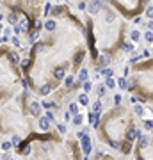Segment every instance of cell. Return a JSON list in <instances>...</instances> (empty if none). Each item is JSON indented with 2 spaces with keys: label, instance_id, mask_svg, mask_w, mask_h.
Instances as JSON below:
<instances>
[{
  "label": "cell",
  "instance_id": "obj_1",
  "mask_svg": "<svg viewBox=\"0 0 153 160\" xmlns=\"http://www.w3.org/2000/svg\"><path fill=\"white\" fill-rule=\"evenodd\" d=\"M95 126L100 132L102 142H107L110 148L121 149L123 155L130 153L132 142L139 135L137 130H135V124H134V117L119 107L109 112L102 121L96 119Z\"/></svg>",
  "mask_w": 153,
  "mask_h": 160
},
{
  "label": "cell",
  "instance_id": "obj_2",
  "mask_svg": "<svg viewBox=\"0 0 153 160\" xmlns=\"http://www.w3.org/2000/svg\"><path fill=\"white\" fill-rule=\"evenodd\" d=\"M30 102L27 100V93H22L18 96L13 91H4L0 93V132L9 133L15 128L22 130L23 126V117L30 114V109L25 110V107H29Z\"/></svg>",
  "mask_w": 153,
  "mask_h": 160
},
{
  "label": "cell",
  "instance_id": "obj_3",
  "mask_svg": "<svg viewBox=\"0 0 153 160\" xmlns=\"http://www.w3.org/2000/svg\"><path fill=\"white\" fill-rule=\"evenodd\" d=\"M141 75H132L126 82V89H130L139 102H151V62L148 61L146 68H139Z\"/></svg>",
  "mask_w": 153,
  "mask_h": 160
},
{
  "label": "cell",
  "instance_id": "obj_4",
  "mask_svg": "<svg viewBox=\"0 0 153 160\" xmlns=\"http://www.w3.org/2000/svg\"><path fill=\"white\" fill-rule=\"evenodd\" d=\"M86 7H87V11L91 15H96V13L102 9V2H100V0H93V2H89V6H86Z\"/></svg>",
  "mask_w": 153,
  "mask_h": 160
},
{
  "label": "cell",
  "instance_id": "obj_5",
  "mask_svg": "<svg viewBox=\"0 0 153 160\" xmlns=\"http://www.w3.org/2000/svg\"><path fill=\"white\" fill-rule=\"evenodd\" d=\"M39 112H41V105H39L37 102H30V116L37 117L39 116Z\"/></svg>",
  "mask_w": 153,
  "mask_h": 160
},
{
  "label": "cell",
  "instance_id": "obj_6",
  "mask_svg": "<svg viewBox=\"0 0 153 160\" xmlns=\"http://www.w3.org/2000/svg\"><path fill=\"white\" fill-rule=\"evenodd\" d=\"M82 139V149H84V153L86 155H89V151H91V139L87 137V135H84Z\"/></svg>",
  "mask_w": 153,
  "mask_h": 160
},
{
  "label": "cell",
  "instance_id": "obj_7",
  "mask_svg": "<svg viewBox=\"0 0 153 160\" xmlns=\"http://www.w3.org/2000/svg\"><path fill=\"white\" fill-rule=\"evenodd\" d=\"M39 128H41V130H48V128H50V121H48L46 117H41V119H39Z\"/></svg>",
  "mask_w": 153,
  "mask_h": 160
},
{
  "label": "cell",
  "instance_id": "obj_8",
  "mask_svg": "<svg viewBox=\"0 0 153 160\" xmlns=\"http://www.w3.org/2000/svg\"><path fill=\"white\" fill-rule=\"evenodd\" d=\"M45 27H46V30H48V32H52V30H55V27H57V23L53 22V20H46V23H45Z\"/></svg>",
  "mask_w": 153,
  "mask_h": 160
},
{
  "label": "cell",
  "instance_id": "obj_9",
  "mask_svg": "<svg viewBox=\"0 0 153 160\" xmlns=\"http://www.w3.org/2000/svg\"><path fill=\"white\" fill-rule=\"evenodd\" d=\"M7 22L13 23V25H18V16H16L15 13H11V15L7 16Z\"/></svg>",
  "mask_w": 153,
  "mask_h": 160
},
{
  "label": "cell",
  "instance_id": "obj_10",
  "mask_svg": "<svg viewBox=\"0 0 153 160\" xmlns=\"http://www.w3.org/2000/svg\"><path fill=\"white\" fill-rule=\"evenodd\" d=\"M70 112H71L73 116H77L79 114V105L77 103H70Z\"/></svg>",
  "mask_w": 153,
  "mask_h": 160
},
{
  "label": "cell",
  "instance_id": "obj_11",
  "mask_svg": "<svg viewBox=\"0 0 153 160\" xmlns=\"http://www.w3.org/2000/svg\"><path fill=\"white\" fill-rule=\"evenodd\" d=\"M95 160H114V158H110L109 155H105V153H98Z\"/></svg>",
  "mask_w": 153,
  "mask_h": 160
},
{
  "label": "cell",
  "instance_id": "obj_12",
  "mask_svg": "<svg viewBox=\"0 0 153 160\" xmlns=\"http://www.w3.org/2000/svg\"><path fill=\"white\" fill-rule=\"evenodd\" d=\"M37 37H39V30H34V32L30 34V43H36Z\"/></svg>",
  "mask_w": 153,
  "mask_h": 160
},
{
  "label": "cell",
  "instance_id": "obj_13",
  "mask_svg": "<svg viewBox=\"0 0 153 160\" xmlns=\"http://www.w3.org/2000/svg\"><path fill=\"white\" fill-rule=\"evenodd\" d=\"M50 11H52L50 15H53V16H59L61 13H62V9H61V7H52Z\"/></svg>",
  "mask_w": 153,
  "mask_h": 160
},
{
  "label": "cell",
  "instance_id": "obj_14",
  "mask_svg": "<svg viewBox=\"0 0 153 160\" xmlns=\"http://www.w3.org/2000/svg\"><path fill=\"white\" fill-rule=\"evenodd\" d=\"M114 18H116V15L114 13H107V16H105V22H114Z\"/></svg>",
  "mask_w": 153,
  "mask_h": 160
},
{
  "label": "cell",
  "instance_id": "obj_15",
  "mask_svg": "<svg viewBox=\"0 0 153 160\" xmlns=\"http://www.w3.org/2000/svg\"><path fill=\"white\" fill-rule=\"evenodd\" d=\"M79 78H80V80H86V78H87V69H80V73H79Z\"/></svg>",
  "mask_w": 153,
  "mask_h": 160
},
{
  "label": "cell",
  "instance_id": "obj_16",
  "mask_svg": "<svg viewBox=\"0 0 153 160\" xmlns=\"http://www.w3.org/2000/svg\"><path fill=\"white\" fill-rule=\"evenodd\" d=\"M20 29L27 30V29H29V22H27V20H22V22H20Z\"/></svg>",
  "mask_w": 153,
  "mask_h": 160
},
{
  "label": "cell",
  "instance_id": "obj_17",
  "mask_svg": "<svg viewBox=\"0 0 153 160\" xmlns=\"http://www.w3.org/2000/svg\"><path fill=\"white\" fill-rule=\"evenodd\" d=\"M79 102H80L82 105H87V96H86V95H80V96H79Z\"/></svg>",
  "mask_w": 153,
  "mask_h": 160
},
{
  "label": "cell",
  "instance_id": "obj_18",
  "mask_svg": "<svg viewBox=\"0 0 153 160\" xmlns=\"http://www.w3.org/2000/svg\"><path fill=\"white\" fill-rule=\"evenodd\" d=\"M73 123H75V124H80V123H82V116H80V114L73 116Z\"/></svg>",
  "mask_w": 153,
  "mask_h": 160
},
{
  "label": "cell",
  "instance_id": "obj_19",
  "mask_svg": "<svg viewBox=\"0 0 153 160\" xmlns=\"http://www.w3.org/2000/svg\"><path fill=\"white\" fill-rule=\"evenodd\" d=\"M57 130H59V133H66V124L59 123V124H57Z\"/></svg>",
  "mask_w": 153,
  "mask_h": 160
},
{
  "label": "cell",
  "instance_id": "obj_20",
  "mask_svg": "<svg viewBox=\"0 0 153 160\" xmlns=\"http://www.w3.org/2000/svg\"><path fill=\"white\" fill-rule=\"evenodd\" d=\"M139 37H141V34H139V30H132V39H134V41H137Z\"/></svg>",
  "mask_w": 153,
  "mask_h": 160
},
{
  "label": "cell",
  "instance_id": "obj_21",
  "mask_svg": "<svg viewBox=\"0 0 153 160\" xmlns=\"http://www.w3.org/2000/svg\"><path fill=\"white\" fill-rule=\"evenodd\" d=\"M123 50H126V52L134 50V44H130V43H123Z\"/></svg>",
  "mask_w": 153,
  "mask_h": 160
},
{
  "label": "cell",
  "instance_id": "obj_22",
  "mask_svg": "<svg viewBox=\"0 0 153 160\" xmlns=\"http://www.w3.org/2000/svg\"><path fill=\"white\" fill-rule=\"evenodd\" d=\"M117 82H119V87H121V89H126V80H125V78H119Z\"/></svg>",
  "mask_w": 153,
  "mask_h": 160
},
{
  "label": "cell",
  "instance_id": "obj_23",
  "mask_svg": "<svg viewBox=\"0 0 153 160\" xmlns=\"http://www.w3.org/2000/svg\"><path fill=\"white\" fill-rule=\"evenodd\" d=\"M144 37H146V41H150V43H151V39H153V36H151V30H148V32L144 34Z\"/></svg>",
  "mask_w": 153,
  "mask_h": 160
},
{
  "label": "cell",
  "instance_id": "obj_24",
  "mask_svg": "<svg viewBox=\"0 0 153 160\" xmlns=\"http://www.w3.org/2000/svg\"><path fill=\"white\" fill-rule=\"evenodd\" d=\"M100 62H102V64H109V57H107V55H102V57H100Z\"/></svg>",
  "mask_w": 153,
  "mask_h": 160
},
{
  "label": "cell",
  "instance_id": "obj_25",
  "mask_svg": "<svg viewBox=\"0 0 153 160\" xmlns=\"http://www.w3.org/2000/svg\"><path fill=\"white\" fill-rule=\"evenodd\" d=\"M50 9H52V4L46 2V6H45V15H50Z\"/></svg>",
  "mask_w": 153,
  "mask_h": 160
},
{
  "label": "cell",
  "instance_id": "obj_26",
  "mask_svg": "<svg viewBox=\"0 0 153 160\" xmlns=\"http://www.w3.org/2000/svg\"><path fill=\"white\" fill-rule=\"evenodd\" d=\"M114 103H116V107L121 103V95H116V96H114Z\"/></svg>",
  "mask_w": 153,
  "mask_h": 160
},
{
  "label": "cell",
  "instance_id": "obj_27",
  "mask_svg": "<svg viewBox=\"0 0 153 160\" xmlns=\"http://www.w3.org/2000/svg\"><path fill=\"white\" fill-rule=\"evenodd\" d=\"M105 84H107V87H114V80L112 78H107L105 80Z\"/></svg>",
  "mask_w": 153,
  "mask_h": 160
},
{
  "label": "cell",
  "instance_id": "obj_28",
  "mask_svg": "<svg viewBox=\"0 0 153 160\" xmlns=\"http://www.w3.org/2000/svg\"><path fill=\"white\" fill-rule=\"evenodd\" d=\"M11 41H13V44H15V46H20V39H18V36H15Z\"/></svg>",
  "mask_w": 153,
  "mask_h": 160
},
{
  "label": "cell",
  "instance_id": "obj_29",
  "mask_svg": "<svg viewBox=\"0 0 153 160\" xmlns=\"http://www.w3.org/2000/svg\"><path fill=\"white\" fill-rule=\"evenodd\" d=\"M144 126H146V130H148V132L151 130V119H148V121L144 123Z\"/></svg>",
  "mask_w": 153,
  "mask_h": 160
},
{
  "label": "cell",
  "instance_id": "obj_30",
  "mask_svg": "<svg viewBox=\"0 0 153 160\" xmlns=\"http://www.w3.org/2000/svg\"><path fill=\"white\" fill-rule=\"evenodd\" d=\"M84 91H91V82H84Z\"/></svg>",
  "mask_w": 153,
  "mask_h": 160
},
{
  "label": "cell",
  "instance_id": "obj_31",
  "mask_svg": "<svg viewBox=\"0 0 153 160\" xmlns=\"http://www.w3.org/2000/svg\"><path fill=\"white\" fill-rule=\"evenodd\" d=\"M103 73H105V75H107L109 78H110V77H112V69H103Z\"/></svg>",
  "mask_w": 153,
  "mask_h": 160
},
{
  "label": "cell",
  "instance_id": "obj_32",
  "mask_svg": "<svg viewBox=\"0 0 153 160\" xmlns=\"http://www.w3.org/2000/svg\"><path fill=\"white\" fill-rule=\"evenodd\" d=\"M20 32H22V29H20V27H18V25H15V34H16V36H18V34H20Z\"/></svg>",
  "mask_w": 153,
  "mask_h": 160
},
{
  "label": "cell",
  "instance_id": "obj_33",
  "mask_svg": "<svg viewBox=\"0 0 153 160\" xmlns=\"http://www.w3.org/2000/svg\"><path fill=\"white\" fill-rule=\"evenodd\" d=\"M2 148H4V149H9V148H11V144H9V142H4V144H2Z\"/></svg>",
  "mask_w": 153,
  "mask_h": 160
},
{
  "label": "cell",
  "instance_id": "obj_34",
  "mask_svg": "<svg viewBox=\"0 0 153 160\" xmlns=\"http://www.w3.org/2000/svg\"><path fill=\"white\" fill-rule=\"evenodd\" d=\"M146 16H148V18H151V7H148V11H146Z\"/></svg>",
  "mask_w": 153,
  "mask_h": 160
},
{
  "label": "cell",
  "instance_id": "obj_35",
  "mask_svg": "<svg viewBox=\"0 0 153 160\" xmlns=\"http://www.w3.org/2000/svg\"><path fill=\"white\" fill-rule=\"evenodd\" d=\"M0 20H2V13H0Z\"/></svg>",
  "mask_w": 153,
  "mask_h": 160
}]
</instances>
